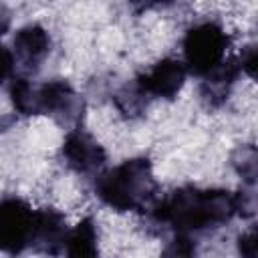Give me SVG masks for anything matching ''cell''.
<instances>
[{"instance_id": "obj_1", "label": "cell", "mask_w": 258, "mask_h": 258, "mask_svg": "<svg viewBox=\"0 0 258 258\" xmlns=\"http://www.w3.org/2000/svg\"><path fill=\"white\" fill-rule=\"evenodd\" d=\"M250 212V198L242 191L200 187H179L151 208V216L157 224L185 236L220 228L234 216H248Z\"/></svg>"}, {"instance_id": "obj_2", "label": "cell", "mask_w": 258, "mask_h": 258, "mask_svg": "<svg viewBox=\"0 0 258 258\" xmlns=\"http://www.w3.org/2000/svg\"><path fill=\"white\" fill-rule=\"evenodd\" d=\"M95 191L103 204L117 212H141L149 208L157 191L151 161L135 157L115 165L97 177Z\"/></svg>"}, {"instance_id": "obj_3", "label": "cell", "mask_w": 258, "mask_h": 258, "mask_svg": "<svg viewBox=\"0 0 258 258\" xmlns=\"http://www.w3.org/2000/svg\"><path fill=\"white\" fill-rule=\"evenodd\" d=\"M230 46V36L216 22H202L189 28L183 36V64L185 71L204 77L214 71L224 58Z\"/></svg>"}, {"instance_id": "obj_4", "label": "cell", "mask_w": 258, "mask_h": 258, "mask_svg": "<svg viewBox=\"0 0 258 258\" xmlns=\"http://www.w3.org/2000/svg\"><path fill=\"white\" fill-rule=\"evenodd\" d=\"M34 216H36V210H32L20 198L0 200V250L2 252L20 254L32 246Z\"/></svg>"}, {"instance_id": "obj_5", "label": "cell", "mask_w": 258, "mask_h": 258, "mask_svg": "<svg viewBox=\"0 0 258 258\" xmlns=\"http://www.w3.org/2000/svg\"><path fill=\"white\" fill-rule=\"evenodd\" d=\"M185 64L177 58H163L149 71L141 73L133 83L145 99H175L185 83Z\"/></svg>"}, {"instance_id": "obj_6", "label": "cell", "mask_w": 258, "mask_h": 258, "mask_svg": "<svg viewBox=\"0 0 258 258\" xmlns=\"http://www.w3.org/2000/svg\"><path fill=\"white\" fill-rule=\"evenodd\" d=\"M79 111V99L75 89L62 81L54 79L40 87H32V115L44 113L58 119H73Z\"/></svg>"}, {"instance_id": "obj_7", "label": "cell", "mask_w": 258, "mask_h": 258, "mask_svg": "<svg viewBox=\"0 0 258 258\" xmlns=\"http://www.w3.org/2000/svg\"><path fill=\"white\" fill-rule=\"evenodd\" d=\"M62 157L64 163L77 173H93L107 161V153L101 143L83 129H71L67 133L62 141Z\"/></svg>"}, {"instance_id": "obj_8", "label": "cell", "mask_w": 258, "mask_h": 258, "mask_svg": "<svg viewBox=\"0 0 258 258\" xmlns=\"http://www.w3.org/2000/svg\"><path fill=\"white\" fill-rule=\"evenodd\" d=\"M12 46L14 58H18L26 71H36L50 50V36L42 26L26 24L14 34Z\"/></svg>"}, {"instance_id": "obj_9", "label": "cell", "mask_w": 258, "mask_h": 258, "mask_svg": "<svg viewBox=\"0 0 258 258\" xmlns=\"http://www.w3.org/2000/svg\"><path fill=\"white\" fill-rule=\"evenodd\" d=\"M67 232H69L67 220L60 212H56L52 208L36 210L34 234H32V246L30 248H36V250L48 252V254H58V252H62Z\"/></svg>"}, {"instance_id": "obj_10", "label": "cell", "mask_w": 258, "mask_h": 258, "mask_svg": "<svg viewBox=\"0 0 258 258\" xmlns=\"http://www.w3.org/2000/svg\"><path fill=\"white\" fill-rule=\"evenodd\" d=\"M238 75H240L238 58H224L214 71H210L208 75H204L202 97L206 99V103L210 107L222 105L228 99L230 89L236 83Z\"/></svg>"}, {"instance_id": "obj_11", "label": "cell", "mask_w": 258, "mask_h": 258, "mask_svg": "<svg viewBox=\"0 0 258 258\" xmlns=\"http://www.w3.org/2000/svg\"><path fill=\"white\" fill-rule=\"evenodd\" d=\"M97 248V226L93 218H83L73 230L67 232L62 254L67 256H95Z\"/></svg>"}, {"instance_id": "obj_12", "label": "cell", "mask_w": 258, "mask_h": 258, "mask_svg": "<svg viewBox=\"0 0 258 258\" xmlns=\"http://www.w3.org/2000/svg\"><path fill=\"white\" fill-rule=\"evenodd\" d=\"M240 153H242V161H238V171L246 181L252 183L256 177V151L254 147H248V149H242Z\"/></svg>"}, {"instance_id": "obj_13", "label": "cell", "mask_w": 258, "mask_h": 258, "mask_svg": "<svg viewBox=\"0 0 258 258\" xmlns=\"http://www.w3.org/2000/svg\"><path fill=\"white\" fill-rule=\"evenodd\" d=\"M14 64H16V58H14V52L6 46L0 44V83L8 81L14 73Z\"/></svg>"}, {"instance_id": "obj_14", "label": "cell", "mask_w": 258, "mask_h": 258, "mask_svg": "<svg viewBox=\"0 0 258 258\" xmlns=\"http://www.w3.org/2000/svg\"><path fill=\"white\" fill-rule=\"evenodd\" d=\"M238 64H240V71L254 77V73H256V48H254V44L242 48V54L238 56Z\"/></svg>"}, {"instance_id": "obj_15", "label": "cell", "mask_w": 258, "mask_h": 258, "mask_svg": "<svg viewBox=\"0 0 258 258\" xmlns=\"http://www.w3.org/2000/svg\"><path fill=\"white\" fill-rule=\"evenodd\" d=\"M238 248H240V254L242 256L254 258L256 256V232L250 230L248 234H242L240 240H238Z\"/></svg>"}, {"instance_id": "obj_16", "label": "cell", "mask_w": 258, "mask_h": 258, "mask_svg": "<svg viewBox=\"0 0 258 258\" xmlns=\"http://www.w3.org/2000/svg\"><path fill=\"white\" fill-rule=\"evenodd\" d=\"M175 0H129V4L133 6V10L137 12H143V10H151V8H157V6H167Z\"/></svg>"}, {"instance_id": "obj_17", "label": "cell", "mask_w": 258, "mask_h": 258, "mask_svg": "<svg viewBox=\"0 0 258 258\" xmlns=\"http://www.w3.org/2000/svg\"><path fill=\"white\" fill-rule=\"evenodd\" d=\"M8 26H10V18H8L4 12H0V36L8 30Z\"/></svg>"}]
</instances>
